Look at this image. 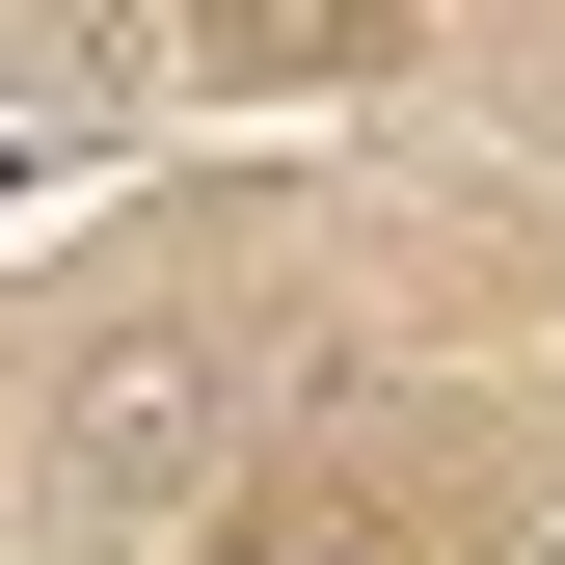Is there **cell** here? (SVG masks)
I'll use <instances>...</instances> for the list:
<instances>
[{"instance_id": "cell-1", "label": "cell", "mask_w": 565, "mask_h": 565, "mask_svg": "<svg viewBox=\"0 0 565 565\" xmlns=\"http://www.w3.org/2000/svg\"><path fill=\"white\" fill-rule=\"evenodd\" d=\"M216 431H243V350L216 323H82V350H54V431H28V512L82 565H135L189 484H216Z\"/></svg>"}, {"instance_id": "cell-2", "label": "cell", "mask_w": 565, "mask_h": 565, "mask_svg": "<svg viewBox=\"0 0 565 565\" xmlns=\"http://www.w3.org/2000/svg\"><path fill=\"white\" fill-rule=\"evenodd\" d=\"M108 108H135V54H108V28H0V189H82V162H108Z\"/></svg>"}, {"instance_id": "cell-3", "label": "cell", "mask_w": 565, "mask_h": 565, "mask_svg": "<svg viewBox=\"0 0 565 565\" xmlns=\"http://www.w3.org/2000/svg\"><path fill=\"white\" fill-rule=\"evenodd\" d=\"M216 565H377V512H243Z\"/></svg>"}]
</instances>
